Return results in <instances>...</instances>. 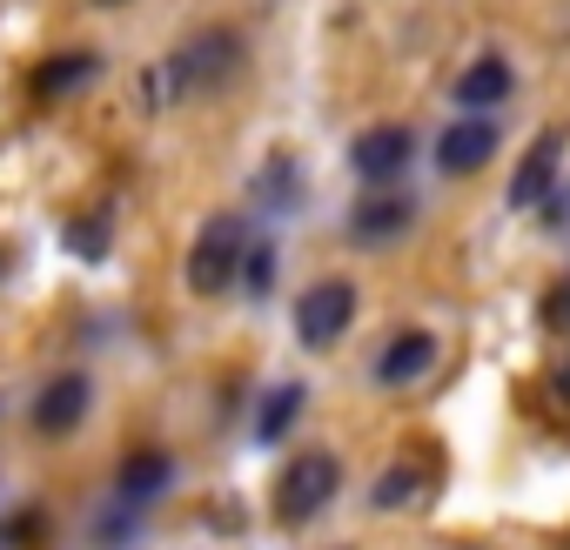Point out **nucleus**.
Instances as JSON below:
<instances>
[{
	"instance_id": "6",
	"label": "nucleus",
	"mask_w": 570,
	"mask_h": 550,
	"mask_svg": "<svg viewBox=\"0 0 570 550\" xmlns=\"http://www.w3.org/2000/svg\"><path fill=\"white\" fill-rule=\"evenodd\" d=\"M557 168H563V128H543L510 175V208H543L557 188Z\"/></svg>"
},
{
	"instance_id": "3",
	"label": "nucleus",
	"mask_w": 570,
	"mask_h": 550,
	"mask_svg": "<svg viewBox=\"0 0 570 550\" xmlns=\"http://www.w3.org/2000/svg\"><path fill=\"white\" fill-rule=\"evenodd\" d=\"M248 262V222L242 215H208L195 248H188V289L195 296H222Z\"/></svg>"
},
{
	"instance_id": "1",
	"label": "nucleus",
	"mask_w": 570,
	"mask_h": 550,
	"mask_svg": "<svg viewBox=\"0 0 570 550\" xmlns=\"http://www.w3.org/2000/svg\"><path fill=\"white\" fill-rule=\"evenodd\" d=\"M235 68H242V41H235L228 28H208V35H195L188 48H175V55L161 61V75H155V101L208 95V88H222Z\"/></svg>"
},
{
	"instance_id": "21",
	"label": "nucleus",
	"mask_w": 570,
	"mask_h": 550,
	"mask_svg": "<svg viewBox=\"0 0 570 550\" xmlns=\"http://www.w3.org/2000/svg\"><path fill=\"white\" fill-rule=\"evenodd\" d=\"M563 396H570V370H563Z\"/></svg>"
},
{
	"instance_id": "5",
	"label": "nucleus",
	"mask_w": 570,
	"mask_h": 550,
	"mask_svg": "<svg viewBox=\"0 0 570 550\" xmlns=\"http://www.w3.org/2000/svg\"><path fill=\"white\" fill-rule=\"evenodd\" d=\"M88 403H95V383L81 376V370H61V376H48L41 383V396L28 403V423L41 430V436H75L81 430V416H88Z\"/></svg>"
},
{
	"instance_id": "15",
	"label": "nucleus",
	"mask_w": 570,
	"mask_h": 550,
	"mask_svg": "<svg viewBox=\"0 0 570 550\" xmlns=\"http://www.w3.org/2000/svg\"><path fill=\"white\" fill-rule=\"evenodd\" d=\"M255 202L262 208H296L303 202V175H296V161H262V175H255Z\"/></svg>"
},
{
	"instance_id": "8",
	"label": "nucleus",
	"mask_w": 570,
	"mask_h": 550,
	"mask_svg": "<svg viewBox=\"0 0 570 550\" xmlns=\"http://www.w3.org/2000/svg\"><path fill=\"white\" fill-rule=\"evenodd\" d=\"M490 155H497V128L483 115H456L436 135V168L443 175H476V168H490Z\"/></svg>"
},
{
	"instance_id": "4",
	"label": "nucleus",
	"mask_w": 570,
	"mask_h": 550,
	"mask_svg": "<svg viewBox=\"0 0 570 550\" xmlns=\"http://www.w3.org/2000/svg\"><path fill=\"white\" fill-rule=\"evenodd\" d=\"M350 323H356V289L343 283V275H330V283H309V289L296 296V336H303L309 350H336Z\"/></svg>"
},
{
	"instance_id": "14",
	"label": "nucleus",
	"mask_w": 570,
	"mask_h": 550,
	"mask_svg": "<svg viewBox=\"0 0 570 550\" xmlns=\"http://www.w3.org/2000/svg\"><path fill=\"white\" fill-rule=\"evenodd\" d=\"M101 75V55H48L41 68H35V95H75V88H88Z\"/></svg>"
},
{
	"instance_id": "22",
	"label": "nucleus",
	"mask_w": 570,
	"mask_h": 550,
	"mask_svg": "<svg viewBox=\"0 0 570 550\" xmlns=\"http://www.w3.org/2000/svg\"><path fill=\"white\" fill-rule=\"evenodd\" d=\"M0 268H8V255H0Z\"/></svg>"
},
{
	"instance_id": "9",
	"label": "nucleus",
	"mask_w": 570,
	"mask_h": 550,
	"mask_svg": "<svg viewBox=\"0 0 570 550\" xmlns=\"http://www.w3.org/2000/svg\"><path fill=\"white\" fill-rule=\"evenodd\" d=\"M430 363H436V336L430 330H396L383 343V356H376V383L383 390H403V383L430 376Z\"/></svg>"
},
{
	"instance_id": "16",
	"label": "nucleus",
	"mask_w": 570,
	"mask_h": 550,
	"mask_svg": "<svg viewBox=\"0 0 570 550\" xmlns=\"http://www.w3.org/2000/svg\"><path fill=\"white\" fill-rule=\"evenodd\" d=\"M410 497H416V463H390V470H383V483H376V497H370V503H376V510H403V503H410Z\"/></svg>"
},
{
	"instance_id": "17",
	"label": "nucleus",
	"mask_w": 570,
	"mask_h": 550,
	"mask_svg": "<svg viewBox=\"0 0 570 550\" xmlns=\"http://www.w3.org/2000/svg\"><path fill=\"white\" fill-rule=\"evenodd\" d=\"M242 283H248V296H268V289H275V248H268V242H248Z\"/></svg>"
},
{
	"instance_id": "11",
	"label": "nucleus",
	"mask_w": 570,
	"mask_h": 550,
	"mask_svg": "<svg viewBox=\"0 0 570 550\" xmlns=\"http://www.w3.org/2000/svg\"><path fill=\"white\" fill-rule=\"evenodd\" d=\"M410 222H416L410 195H363L350 215V235L356 242H396V235H410Z\"/></svg>"
},
{
	"instance_id": "18",
	"label": "nucleus",
	"mask_w": 570,
	"mask_h": 550,
	"mask_svg": "<svg viewBox=\"0 0 570 550\" xmlns=\"http://www.w3.org/2000/svg\"><path fill=\"white\" fill-rule=\"evenodd\" d=\"M68 248H75V255H108V228H101V222H75V228H68Z\"/></svg>"
},
{
	"instance_id": "10",
	"label": "nucleus",
	"mask_w": 570,
	"mask_h": 550,
	"mask_svg": "<svg viewBox=\"0 0 570 550\" xmlns=\"http://www.w3.org/2000/svg\"><path fill=\"white\" fill-rule=\"evenodd\" d=\"M168 483H175V456H168V450H128V456H121L115 490H121V503H128V510H141V503L168 497Z\"/></svg>"
},
{
	"instance_id": "7",
	"label": "nucleus",
	"mask_w": 570,
	"mask_h": 550,
	"mask_svg": "<svg viewBox=\"0 0 570 550\" xmlns=\"http://www.w3.org/2000/svg\"><path fill=\"white\" fill-rule=\"evenodd\" d=\"M410 155H416L410 128H363V135H356V148H350V168H356L370 188H383V181H403Z\"/></svg>"
},
{
	"instance_id": "2",
	"label": "nucleus",
	"mask_w": 570,
	"mask_h": 550,
	"mask_svg": "<svg viewBox=\"0 0 570 550\" xmlns=\"http://www.w3.org/2000/svg\"><path fill=\"white\" fill-rule=\"evenodd\" d=\"M336 490H343V463L330 450H296V463L275 477V523H289V530L316 523L336 503Z\"/></svg>"
},
{
	"instance_id": "20",
	"label": "nucleus",
	"mask_w": 570,
	"mask_h": 550,
	"mask_svg": "<svg viewBox=\"0 0 570 550\" xmlns=\"http://www.w3.org/2000/svg\"><path fill=\"white\" fill-rule=\"evenodd\" d=\"M95 8H121V0H95Z\"/></svg>"
},
{
	"instance_id": "19",
	"label": "nucleus",
	"mask_w": 570,
	"mask_h": 550,
	"mask_svg": "<svg viewBox=\"0 0 570 550\" xmlns=\"http://www.w3.org/2000/svg\"><path fill=\"white\" fill-rule=\"evenodd\" d=\"M543 330H570V283L543 296Z\"/></svg>"
},
{
	"instance_id": "12",
	"label": "nucleus",
	"mask_w": 570,
	"mask_h": 550,
	"mask_svg": "<svg viewBox=\"0 0 570 550\" xmlns=\"http://www.w3.org/2000/svg\"><path fill=\"white\" fill-rule=\"evenodd\" d=\"M503 101H510V61L483 55V61H470V68L456 75V108L483 115V108H503Z\"/></svg>"
},
{
	"instance_id": "13",
	"label": "nucleus",
	"mask_w": 570,
	"mask_h": 550,
	"mask_svg": "<svg viewBox=\"0 0 570 550\" xmlns=\"http://www.w3.org/2000/svg\"><path fill=\"white\" fill-rule=\"evenodd\" d=\"M303 410H309V390H303V383H275V390L262 396V410H255V443L275 450L282 436L303 423Z\"/></svg>"
}]
</instances>
